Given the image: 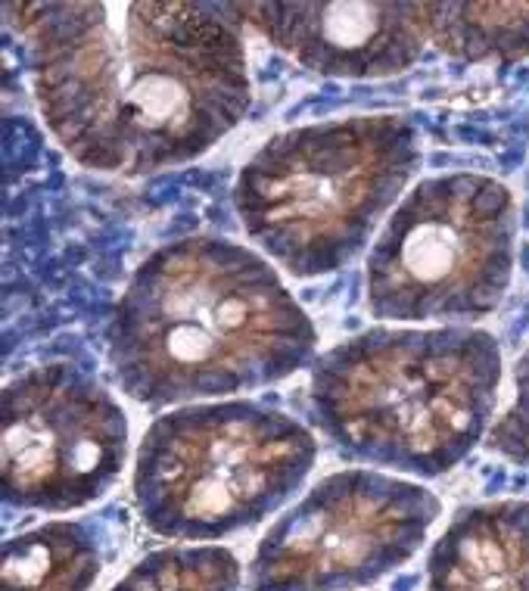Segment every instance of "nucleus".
Returning <instances> with one entry per match:
<instances>
[{"mask_svg": "<svg viewBox=\"0 0 529 591\" xmlns=\"http://www.w3.org/2000/svg\"><path fill=\"white\" fill-rule=\"evenodd\" d=\"M517 206L486 175L417 184L386 218L368 256V308L386 321H477L514 274Z\"/></svg>", "mask_w": 529, "mask_h": 591, "instance_id": "nucleus-6", "label": "nucleus"}, {"mask_svg": "<svg viewBox=\"0 0 529 591\" xmlns=\"http://www.w3.org/2000/svg\"><path fill=\"white\" fill-rule=\"evenodd\" d=\"M106 340L125 396L165 408L287 380L312 361L318 330L253 249L187 237L134 271Z\"/></svg>", "mask_w": 529, "mask_h": 591, "instance_id": "nucleus-2", "label": "nucleus"}, {"mask_svg": "<svg viewBox=\"0 0 529 591\" xmlns=\"http://www.w3.org/2000/svg\"><path fill=\"white\" fill-rule=\"evenodd\" d=\"M517 396L508 414L489 433V448L514 464H529V349L514 368Z\"/></svg>", "mask_w": 529, "mask_h": 591, "instance_id": "nucleus-14", "label": "nucleus"}, {"mask_svg": "<svg viewBox=\"0 0 529 591\" xmlns=\"http://www.w3.org/2000/svg\"><path fill=\"white\" fill-rule=\"evenodd\" d=\"M427 38L464 63L511 66L529 56V4H424Z\"/></svg>", "mask_w": 529, "mask_h": 591, "instance_id": "nucleus-12", "label": "nucleus"}, {"mask_svg": "<svg viewBox=\"0 0 529 591\" xmlns=\"http://www.w3.org/2000/svg\"><path fill=\"white\" fill-rule=\"evenodd\" d=\"M498 383L501 349L486 330L374 327L315 361L309 399L343 455L433 480L483 439Z\"/></svg>", "mask_w": 529, "mask_h": 591, "instance_id": "nucleus-3", "label": "nucleus"}, {"mask_svg": "<svg viewBox=\"0 0 529 591\" xmlns=\"http://www.w3.org/2000/svg\"><path fill=\"white\" fill-rule=\"evenodd\" d=\"M439 498L399 476L340 470L277 520L249 564V591H355L421 551Z\"/></svg>", "mask_w": 529, "mask_h": 591, "instance_id": "nucleus-7", "label": "nucleus"}, {"mask_svg": "<svg viewBox=\"0 0 529 591\" xmlns=\"http://www.w3.org/2000/svg\"><path fill=\"white\" fill-rule=\"evenodd\" d=\"M427 591H529V501L464 508L430 554Z\"/></svg>", "mask_w": 529, "mask_h": 591, "instance_id": "nucleus-10", "label": "nucleus"}, {"mask_svg": "<svg viewBox=\"0 0 529 591\" xmlns=\"http://www.w3.org/2000/svg\"><path fill=\"white\" fill-rule=\"evenodd\" d=\"M128 458V417L72 364H44L4 389L0 489L10 508L69 514L116 486Z\"/></svg>", "mask_w": 529, "mask_h": 591, "instance_id": "nucleus-8", "label": "nucleus"}, {"mask_svg": "<svg viewBox=\"0 0 529 591\" xmlns=\"http://www.w3.org/2000/svg\"><path fill=\"white\" fill-rule=\"evenodd\" d=\"M315 461L309 427L271 405H187L156 417L144 433L134 504L162 539H225L281 511Z\"/></svg>", "mask_w": 529, "mask_h": 591, "instance_id": "nucleus-5", "label": "nucleus"}, {"mask_svg": "<svg viewBox=\"0 0 529 591\" xmlns=\"http://www.w3.org/2000/svg\"><path fill=\"white\" fill-rule=\"evenodd\" d=\"M29 41L41 119L94 172L153 175L203 156L253 103L237 4H7Z\"/></svg>", "mask_w": 529, "mask_h": 591, "instance_id": "nucleus-1", "label": "nucleus"}, {"mask_svg": "<svg viewBox=\"0 0 529 591\" xmlns=\"http://www.w3.org/2000/svg\"><path fill=\"white\" fill-rule=\"evenodd\" d=\"M103 551L88 523H44L4 545L0 591H91Z\"/></svg>", "mask_w": 529, "mask_h": 591, "instance_id": "nucleus-11", "label": "nucleus"}, {"mask_svg": "<svg viewBox=\"0 0 529 591\" xmlns=\"http://www.w3.org/2000/svg\"><path fill=\"white\" fill-rule=\"evenodd\" d=\"M240 22L327 78H389L424 56V4H237Z\"/></svg>", "mask_w": 529, "mask_h": 591, "instance_id": "nucleus-9", "label": "nucleus"}, {"mask_svg": "<svg viewBox=\"0 0 529 591\" xmlns=\"http://www.w3.org/2000/svg\"><path fill=\"white\" fill-rule=\"evenodd\" d=\"M240 564L228 548H162L147 554L109 591H237Z\"/></svg>", "mask_w": 529, "mask_h": 591, "instance_id": "nucleus-13", "label": "nucleus"}, {"mask_svg": "<svg viewBox=\"0 0 529 591\" xmlns=\"http://www.w3.org/2000/svg\"><path fill=\"white\" fill-rule=\"evenodd\" d=\"M421 137L396 112L274 134L243 165L234 206L246 234L293 277L346 268L396 206Z\"/></svg>", "mask_w": 529, "mask_h": 591, "instance_id": "nucleus-4", "label": "nucleus"}]
</instances>
